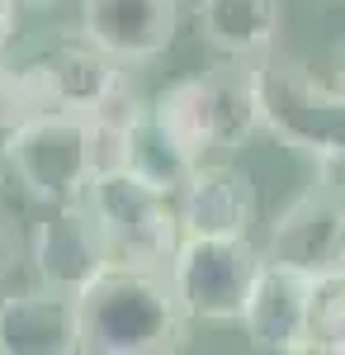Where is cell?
Here are the masks:
<instances>
[{
    "mask_svg": "<svg viewBox=\"0 0 345 355\" xmlns=\"http://www.w3.org/2000/svg\"><path fill=\"white\" fill-rule=\"evenodd\" d=\"M0 147H5V162L15 166V175L24 180V190L33 199H48V204L85 194L90 175H95L85 114H38L19 128L0 133Z\"/></svg>",
    "mask_w": 345,
    "mask_h": 355,
    "instance_id": "cell-5",
    "label": "cell"
},
{
    "mask_svg": "<svg viewBox=\"0 0 345 355\" xmlns=\"http://www.w3.org/2000/svg\"><path fill=\"white\" fill-rule=\"evenodd\" d=\"M213 100V142L218 152H232L260 128V76L256 57H227L204 71Z\"/></svg>",
    "mask_w": 345,
    "mask_h": 355,
    "instance_id": "cell-13",
    "label": "cell"
},
{
    "mask_svg": "<svg viewBox=\"0 0 345 355\" xmlns=\"http://www.w3.org/2000/svg\"><path fill=\"white\" fill-rule=\"evenodd\" d=\"M28 57L38 62L43 81L53 90V105L67 110V114H95L118 85L128 81L123 76V62H114L85 28L80 33L43 38L38 48H28Z\"/></svg>",
    "mask_w": 345,
    "mask_h": 355,
    "instance_id": "cell-9",
    "label": "cell"
},
{
    "mask_svg": "<svg viewBox=\"0 0 345 355\" xmlns=\"http://www.w3.org/2000/svg\"><path fill=\"white\" fill-rule=\"evenodd\" d=\"M284 19L279 0H199V28L222 57L269 53Z\"/></svg>",
    "mask_w": 345,
    "mask_h": 355,
    "instance_id": "cell-14",
    "label": "cell"
},
{
    "mask_svg": "<svg viewBox=\"0 0 345 355\" xmlns=\"http://www.w3.org/2000/svg\"><path fill=\"white\" fill-rule=\"evenodd\" d=\"M189 318L166 270L109 261L76 289V351L90 355H166L180 351Z\"/></svg>",
    "mask_w": 345,
    "mask_h": 355,
    "instance_id": "cell-1",
    "label": "cell"
},
{
    "mask_svg": "<svg viewBox=\"0 0 345 355\" xmlns=\"http://www.w3.org/2000/svg\"><path fill=\"white\" fill-rule=\"evenodd\" d=\"M24 5H57V0H24Z\"/></svg>",
    "mask_w": 345,
    "mask_h": 355,
    "instance_id": "cell-22",
    "label": "cell"
},
{
    "mask_svg": "<svg viewBox=\"0 0 345 355\" xmlns=\"http://www.w3.org/2000/svg\"><path fill=\"white\" fill-rule=\"evenodd\" d=\"M76 351V294L33 284L0 299V355H71Z\"/></svg>",
    "mask_w": 345,
    "mask_h": 355,
    "instance_id": "cell-12",
    "label": "cell"
},
{
    "mask_svg": "<svg viewBox=\"0 0 345 355\" xmlns=\"http://www.w3.org/2000/svg\"><path fill=\"white\" fill-rule=\"evenodd\" d=\"M308 284H312V270L289 266V261H269L265 256V266H260L256 284H251V299L241 308V322H237L256 351H274V355H298L303 351Z\"/></svg>",
    "mask_w": 345,
    "mask_h": 355,
    "instance_id": "cell-11",
    "label": "cell"
},
{
    "mask_svg": "<svg viewBox=\"0 0 345 355\" xmlns=\"http://www.w3.org/2000/svg\"><path fill=\"white\" fill-rule=\"evenodd\" d=\"M303 355H345V266L312 270Z\"/></svg>",
    "mask_w": 345,
    "mask_h": 355,
    "instance_id": "cell-17",
    "label": "cell"
},
{
    "mask_svg": "<svg viewBox=\"0 0 345 355\" xmlns=\"http://www.w3.org/2000/svg\"><path fill=\"white\" fill-rule=\"evenodd\" d=\"M28 261H33L38 284H53L62 294L85 289L109 266V242L100 232L95 209L85 204V194L57 199L53 209L38 218L33 237H28Z\"/></svg>",
    "mask_w": 345,
    "mask_h": 355,
    "instance_id": "cell-6",
    "label": "cell"
},
{
    "mask_svg": "<svg viewBox=\"0 0 345 355\" xmlns=\"http://www.w3.org/2000/svg\"><path fill=\"white\" fill-rule=\"evenodd\" d=\"M345 246V185L317 180L303 190L279 218L269 223V242L260 246L269 261H289L303 270H326L341 261Z\"/></svg>",
    "mask_w": 345,
    "mask_h": 355,
    "instance_id": "cell-7",
    "label": "cell"
},
{
    "mask_svg": "<svg viewBox=\"0 0 345 355\" xmlns=\"http://www.w3.org/2000/svg\"><path fill=\"white\" fill-rule=\"evenodd\" d=\"M331 71H336V90L345 95V43L336 48V67H331Z\"/></svg>",
    "mask_w": 345,
    "mask_h": 355,
    "instance_id": "cell-19",
    "label": "cell"
},
{
    "mask_svg": "<svg viewBox=\"0 0 345 355\" xmlns=\"http://www.w3.org/2000/svg\"><path fill=\"white\" fill-rule=\"evenodd\" d=\"M123 171L142 175L147 185H157V190H166V194H175L180 185H185V175L194 171V157H189L185 147H180V142L157 123V114H152L147 100H142L137 114L128 119V137H123Z\"/></svg>",
    "mask_w": 345,
    "mask_h": 355,
    "instance_id": "cell-15",
    "label": "cell"
},
{
    "mask_svg": "<svg viewBox=\"0 0 345 355\" xmlns=\"http://www.w3.org/2000/svg\"><path fill=\"white\" fill-rule=\"evenodd\" d=\"M80 28L114 62L137 67V62H157L175 43L180 5L175 0H80Z\"/></svg>",
    "mask_w": 345,
    "mask_h": 355,
    "instance_id": "cell-10",
    "label": "cell"
},
{
    "mask_svg": "<svg viewBox=\"0 0 345 355\" xmlns=\"http://www.w3.org/2000/svg\"><path fill=\"white\" fill-rule=\"evenodd\" d=\"M260 76V128L308 157H341L345 152V95L321 85L298 57H256Z\"/></svg>",
    "mask_w": 345,
    "mask_h": 355,
    "instance_id": "cell-3",
    "label": "cell"
},
{
    "mask_svg": "<svg viewBox=\"0 0 345 355\" xmlns=\"http://www.w3.org/2000/svg\"><path fill=\"white\" fill-rule=\"evenodd\" d=\"M175 214L185 237H251L256 223V180L232 162H194L175 190Z\"/></svg>",
    "mask_w": 345,
    "mask_h": 355,
    "instance_id": "cell-8",
    "label": "cell"
},
{
    "mask_svg": "<svg viewBox=\"0 0 345 355\" xmlns=\"http://www.w3.org/2000/svg\"><path fill=\"white\" fill-rule=\"evenodd\" d=\"M10 266V237H5V227H0V270Z\"/></svg>",
    "mask_w": 345,
    "mask_h": 355,
    "instance_id": "cell-20",
    "label": "cell"
},
{
    "mask_svg": "<svg viewBox=\"0 0 345 355\" xmlns=\"http://www.w3.org/2000/svg\"><path fill=\"white\" fill-rule=\"evenodd\" d=\"M19 10H24V0H0V33H5V38H15V28H19Z\"/></svg>",
    "mask_w": 345,
    "mask_h": 355,
    "instance_id": "cell-18",
    "label": "cell"
},
{
    "mask_svg": "<svg viewBox=\"0 0 345 355\" xmlns=\"http://www.w3.org/2000/svg\"><path fill=\"white\" fill-rule=\"evenodd\" d=\"M85 204L95 209L100 232L109 242V261L123 266H152L166 270L175 246H180V214H175V194L147 185L133 171H100L85 185Z\"/></svg>",
    "mask_w": 345,
    "mask_h": 355,
    "instance_id": "cell-2",
    "label": "cell"
},
{
    "mask_svg": "<svg viewBox=\"0 0 345 355\" xmlns=\"http://www.w3.org/2000/svg\"><path fill=\"white\" fill-rule=\"evenodd\" d=\"M10 48H15V38H5V33H0V62L10 57Z\"/></svg>",
    "mask_w": 345,
    "mask_h": 355,
    "instance_id": "cell-21",
    "label": "cell"
},
{
    "mask_svg": "<svg viewBox=\"0 0 345 355\" xmlns=\"http://www.w3.org/2000/svg\"><path fill=\"white\" fill-rule=\"evenodd\" d=\"M265 251L251 237H180L166 279L189 322H241Z\"/></svg>",
    "mask_w": 345,
    "mask_h": 355,
    "instance_id": "cell-4",
    "label": "cell"
},
{
    "mask_svg": "<svg viewBox=\"0 0 345 355\" xmlns=\"http://www.w3.org/2000/svg\"><path fill=\"white\" fill-rule=\"evenodd\" d=\"M147 105H152V114H157V123L185 147L194 162H204L209 152H218V142H213V100H209L204 71H199V76H185V81H175V85H166L157 100H147Z\"/></svg>",
    "mask_w": 345,
    "mask_h": 355,
    "instance_id": "cell-16",
    "label": "cell"
}]
</instances>
